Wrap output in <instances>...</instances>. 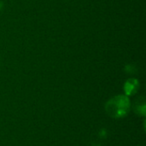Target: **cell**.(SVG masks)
<instances>
[{"instance_id": "cell-3", "label": "cell", "mask_w": 146, "mask_h": 146, "mask_svg": "<svg viewBox=\"0 0 146 146\" xmlns=\"http://www.w3.org/2000/svg\"><path fill=\"white\" fill-rule=\"evenodd\" d=\"M134 110L137 114L145 115V103L143 98L138 99V101L134 104Z\"/></svg>"}, {"instance_id": "cell-5", "label": "cell", "mask_w": 146, "mask_h": 146, "mask_svg": "<svg viewBox=\"0 0 146 146\" xmlns=\"http://www.w3.org/2000/svg\"><path fill=\"white\" fill-rule=\"evenodd\" d=\"M3 3L0 0V10L3 9Z\"/></svg>"}, {"instance_id": "cell-1", "label": "cell", "mask_w": 146, "mask_h": 146, "mask_svg": "<svg viewBox=\"0 0 146 146\" xmlns=\"http://www.w3.org/2000/svg\"><path fill=\"white\" fill-rule=\"evenodd\" d=\"M107 114L113 118H122L130 110V101L127 96L119 95L110 99L105 104Z\"/></svg>"}, {"instance_id": "cell-4", "label": "cell", "mask_w": 146, "mask_h": 146, "mask_svg": "<svg viewBox=\"0 0 146 146\" xmlns=\"http://www.w3.org/2000/svg\"><path fill=\"white\" fill-rule=\"evenodd\" d=\"M125 71L128 74H133V73H135L136 72V68L132 64H129V65H127L125 67Z\"/></svg>"}, {"instance_id": "cell-2", "label": "cell", "mask_w": 146, "mask_h": 146, "mask_svg": "<svg viewBox=\"0 0 146 146\" xmlns=\"http://www.w3.org/2000/svg\"><path fill=\"white\" fill-rule=\"evenodd\" d=\"M139 88V82L136 79H128L124 85V91L127 96L135 94Z\"/></svg>"}]
</instances>
